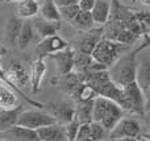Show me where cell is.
<instances>
[{"label": "cell", "mask_w": 150, "mask_h": 141, "mask_svg": "<svg viewBox=\"0 0 150 141\" xmlns=\"http://www.w3.org/2000/svg\"><path fill=\"white\" fill-rule=\"evenodd\" d=\"M122 115H124V111L120 108L119 104H116L112 100L104 96H98L93 100L92 120L100 123L105 131L111 132L124 118Z\"/></svg>", "instance_id": "6da1fadb"}, {"label": "cell", "mask_w": 150, "mask_h": 141, "mask_svg": "<svg viewBox=\"0 0 150 141\" xmlns=\"http://www.w3.org/2000/svg\"><path fill=\"white\" fill-rule=\"evenodd\" d=\"M136 54L137 53L133 50L130 53L121 55L111 67L108 69L109 75L113 83L122 87L136 82L137 75V62H136Z\"/></svg>", "instance_id": "7a4b0ae2"}, {"label": "cell", "mask_w": 150, "mask_h": 141, "mask_svg": "<svg viewBox=\"0 0 150 141\" xmlns=\"http://www.w3.org/2000/svg\"><path fill=\"white\" fill-rule=\"evenodd\" d=\"M129 49V45L121 44L119 41H113V40L103 38L95 47L93 53L91 54L93 61L101 63V65L111 67L117 60L122 55V53L127 52Z\"/></svg>", "instance_id": "3957f363"}, {"label": "cell", "mask_w": 150, "mask_h": 141, "mask_svg": "<svg viewBox=\"0 0 150 141\" xmlns=\"http://www.w3.org/2000/svg\"><path fill=\"white\" fill-rule=\"evenodd\" d=\"M54 124H57V121L49 112H44V111L38 110L23 111L17 120V125L25 127V128L33 129V131H37V129L44 128V127L54 125Z\"/></svg>", "instance_id": "277c9868"}, {"label": "cell", "mask_w": 150, "mask_h": 141, "mask_svg": "<svg viewBox=\"0 0 150 141\" xmlns=\"http://www.w3.org/2000/svg\"><path fill=\"white\" fill-rule=\"evenodd\" d=\"M75 102L73 99L54 100L47 104V112L55 119L58 125H67L75 119Z\"/></svg>", "instance_id": "5b68a950"}, {"label": "cell", "mask_w": 150, "mask_h": 141, "mask_svg": "<svg viewBox=\"0 0 150 141\" xmlns=\"http://www.w3.org/2000/svg\"><path fill=\"white\" fill-rule=\"evenodd\" d=\"M4 73V81L12 87H15L18 91L20 87H26V84L30 83V75L26 71V69L17 61H12L8 63L7 69L3 70Z\"/></svg>", "instance_id": "8992f818"}, {"label": "cell", "mask_w": 150, "mask_h": 141, "mask_svg": "<svg viewBox=\"0 0 150 141\" xmlns=\"http://www.w3.org/2000/svg\"><path fill=\"white\" fill-rule=\"evenodd\" d=\"M141 127L136 119L122 118L116 127L109 132V140H120V139H138L141 136Z\"/></svg>", "instance_id": "52a82bcc"}, {"label": "cell", "mask_w": 150, "mask_h": 141, "mask_svg": "<svg viewBox=\"0 0 150 141\" xmlns=\"http://www.w3.org/2000/svg\"><path fill=\"white\" fill-rule=\"evenodd\" d=\"M75 55L76 53L74 52L73 47L67 46L66 49L61 50L58 53L49 55L50 60L55 62V67H57V77H63L66 74L74 71L75 65Z\"/></svg>", "instance_id": "ba28073f"}, {"label": "cell", "mask_w": 150, "mask_h": 141, "mask_svg": "<svg viewBox=\"0 0 150 141\" xmlns=\"http://www.w3.org/2000/svg\"><path fill=\"white\" fill-rule=\"evenodd\" d=\"M69 46L67 41L65 38H62L61 36L55 34V36L47 37V38H42L41 41L37 44L36 46V53L38 55V58L44 60L45 57H49V55L58 53L61 50L66 49Z\"/></svg>", "instance_id": "9c48e42d"}, {"label": "cell", "mask_w": 150, "mask_h": 141, "mask_svg": "<svg viewBox=\"0 0 150 141\" xmlns=\"http://www.w3.org/2000/svg\"><path fill=\"white\" fill-rule=\"evenodd\" d=\"M124 91L128 96V100L130 103V113L137 116H142L146 113L145 111V96L141 90V87L137 84V82L128 84L124 87Z\"/></svg>", "instance_id": "30bf717a"}, {"label": "cell", "mask_w": 150, "mask_h": 141, "mask_svg": "<svg viewBox=\"0 0 150 141\" xmlns=\"http://www.w3.org/2000/svg\"><path fill=\"white\" fill-rule=\"evenodd\" d=\"M0 141H40L37 131L15 125L0 133Z\"/></svg>", "instance_id": "8fae6325"}, {"label": "cell", "mask_w": 150, "mask_h": 141, "mask_svg": "<svg viewBox=\"0 0 150 141\" xmlns=\"http://www.w3.org/2000/svg\"><path fill=\"white\" fill-rule=\"evenodd\" d=\"M103 40V30L101 29H91L87 34L83 36L79 42V52L83 54L91 55L98 46V44Z\"/></svg>", "instance_id": "7c38bea8"}, {"label": "cell", "mask_w": 150, "mask_h": 141, "mask_svg": "<svg viewBox=\"0 0 150 141\" xmlns=\"http://www.w3.org/2000/svg\"><path fill=\"white\" fill-rule=\"evenodd\" d=\"M46 63L42 58H37L30 66V86H32V92L37 94L40 91V86H41V82L44 79V75L46 73Z\"/></svg>", "instance_id": "4fadbf2b"}, {"label": "cell", "mask_w": 150, "mask_h": 141, "mask_svg": "<svg viewBox=\"0 0 150 141\" xmlns=\"http://www.w3.org/2000/svg\"><path fill=\"white\" fill-rule=\"evenodd\" d=\"M24 20L20 18L18 16H12L8 18L7 24L4 28V36H5V41L9 45H17V40L20 36L21 28H23Z\"/></svg>", "instance_id": "5bb4252c"}, {"label": "cell", "mask_w": 150, "mask_h": 141, "mask_svg": "<svg viewBox=\"0 0 150 141\" xmlns=\"http://www.w3.org/2000/svg\"><path fill=\"white\" fill-rule=\"evenodd\" d=\"M23 111L24 107L21 104H18L15 108H11V110H0V133L17 125L18 116Z\"/></svg>", "instance_id": "9a60e30c"}, {"label": "cell", "mask_w": 150, "mask_h": 141, "mask_svg": "<svg viewBox=\"0 0 150 141\" xmlns=\"http://www.w3.org/2000/svg\"><path fill=\"white\" fill-rule=\"evenodd\" d=\"M37 135H38L40 141H67L65 129L62 125H58V124L37 129Z\"/></svg>", "instance_id": "2e32d148"}, {"label": "cell", "mask_w": 150, "mask_h": 141, "mask_svg": "<svg viewBox=\"0 0 150 141\" xmlns=\"http://www.w3.org/2000/svg\"><path fill=\"white\" fill-rule=\"evenodd\" d=\"M33 24H34L36 32L42 38L55 36L58 33V30L61 29V21H47V20H44L42 17L34 20Z\"/></svg>", "instance_id": "e0dca14e"}, {"label": "cell", "mask_w": 150, "mask_h": 141, "mask_svg": "<svg viewBox=\"0 0 150 141\" xmlns=\"http://www.w3.org/2000/svg\"><path fill=\"white\" fill-rule=\"evenodd\" d=\"M91 13H92L95 24L103 25L108 21L109 16H111V3L108 0H96Z\"/></svg>", "instance_id": "ac0fdd59"}, {"label": "cell", "mask_w": 150, "mask_h": 141, "mask_svg": "<svg viewBox=\"0 0 150 141\" xmlns=\"http://www.w3.org/2000/svg\"><path fill=\"white\" fill-rule=\"evenodd\" d=\"M57 79H58L57 86L59 87L65 94L70 95V96L74 94V91L78 89V86L82 83L79 75H78L75 71H71V73L66 74V75H63V77H57Z\"/></svg>", "instance_id": "d6986e66"}, {"label": "cell", "mask_w": 150, "mask_h": 141, "mask_svg": "<svg viewBox=\"0 0 150 141\" xmlns=\"http://www.w3.org/2000/svg\"><path fill=\"white\" fill-rule=\"evenodd\" d=\"M17 16L23 20H29L40 12V4L37 0H21L16 5Z\"/></svg>", "instance_id": "ffe728a7"}, {"label": "cell", "mask_w": 150, "mask_h": 141, "mask_svg": "<svg viewBox=\"0 0 150 141\" xmlns=\"http://www.w3.org/2000/svg\"><path fill=\"white\" fill-rule=\"evenodd\" d=\"M98 92L92 89L88 83H80L78 86V89L74 91V94L71 95V99L76 103H86V102H92L98 98Z\"/></svg>", "instance_id": "44dd1931"}, {"label": "cell", "mask_w": 150, "mask_h": 141, "mask_svg": "<svg viewBox=\"0 0 150 141\" xmlns=\"http://www.w3.org/2000/svg\"><path fill=\"white\" fill-rule=\"evenodd\" d=\"M34 33H36V29H34V24L30 20H24L23 28H21L20 36L17 40V47L21 50L26 49L29 46L32 41L34 38Z\"/></svg>", "instance_id": "7402d4cb"}, {"label": "cell", "mask_w": 150, "mask_h": 141, "mask_svg": "<svg viewBox=\"0 0 150 141\" xmlns=\"http://www.w3.org/2000/svg\"><path fill=\"white\" fill-rule=\"evenodd\" d=\"M92 112H93V100L86 103H76L75 106V120L80 124H91L92 123Z\"/></svg>", "instance_id": "603a6c76"}, {"label": "cell", "mask_w": 150, "mask_h": 141, "mask_svg": "<svg viewBox=\"0 0 150 141\" xmlns=\"http://www.w3.org/2000/svg\"><path fill=\"white\" fill-rule=\"evenodd\" d=\"M17 96L11 90V87L5 86L0 82V110H11L17 107Z\"/></svg>", "instance_id": "cb8c5ba5"}, {"label": "cell", "mask_w": 150, "mask_h": 141, "mask_svg": "<svg viewBox=\"0 0 150 141\" xmlns=\"http://www.w3.org/2000/svg\"><path fill=\"white\" fill-rule=\"evenodd\" d=\"M136 82L141 87L142 92L148 91L150 89V60H146L141 62L137 66V75H136Z\"/></svg>", "instance_id": "d4e9b609"}, {"label": "cell", "mask_w": 150, "mask_h": 141, "mask_svg": "<svg viewBox=\"0 0 150 141\" xmlns=\"http://www.w3.org/2000/svg\"><path fill=\"white\" fill-rule=\"evenodd\" d=\"M40 13L44 20L47 21H61L59 8L55 4L54 0H44L40 7Z\"/></svg>", "instance_id": "484cf974"}, {"label": "cell", "mask_w": 150, "mask_h": 141, "mask_svg": "<svg viewBox=\"0 0 150 141\" xmlns=\"http://www.w3.org/2000/svg\"><path fill=\"white\" fill-rule=\"evenodd\" d=\"M73 24L76 26L78 29H83V30H91L95 24L92 18V13L88 11H80L78 13V16L74 18Z\"/></svg>", "instance_id": "4316f807"}, {"label": "cell", "mask_w": 150, "mask_h": 141, "mask_svg": "<svg viewBox=\"0 0 150 141\" xmlns=\"http://www.w3.org/2000/svg\"><path fill=\"white\" fill-rule=\"evenodd\" d=\"M79 12H80L79 4H71V5H66V7H59L61 18H65L66 21H70V23H73L74 18L76 17Z\"/></svg>", "instance_id": "83f0119b"}, {"label": "cell", "mask_w": 150, "mask_h": 141, "mask_svg": "<svg viewBox=\"0 0 150 141\" xmlns=\"http://www.w3.org/2000/svg\"><path fill=\"white\" fill-rule=\"evenodd\" d=\"M90 127H91V139L93 141H101L104 139L107 131L104 129V127L101 125L100 123L92 121V123L90 124Z\"/></svg>", "instance_id": "f1b7e54d"}, {"label": "cell", "mask_w": 150, "mask_h": 141, "mask_svg": "<svg viewBox=\"0 0 150 141\" xmlns=\"http://www.w3.org/2000/svg\"><path fill=\"white\" fill-rule=\"evenodd\" d=\"M79 125H80V123L74 119L71 123H69L67 125L63 127L67 141H75L76 140V135H78V131H79Z\"/></svg>", "instance_id": "f546056e"}, {"label": "cell", "mask_w": 150, "mask_h": 141, "mask_svg": "<svg viewBox=\"0 0 150 141\" xmlns=\"http://www.w3.org/2000/svg\"><path fill=\"white\" fill-rule=\"evenodd\" d=\"M91 137V127L90 124H80L79 125V131L76 135V140L75 141H82L86 139H90Z\"/></svg>", "instance_id": "4dcf8cb0"}, {"label": "cell", "mask_w": 150, "mask_h": 141, "mask_svg": "<svg viewBox=\"0 0 150 141\" xmlns=\"http://www.w3.org/2000/svg\"><path fill=\"white\" fill-rule=\"evenodd\" d=\"M95 3H96V0H79L78 4H79L80 11H88V12H91Z\"/></svg>", "instance_id": "1f68e13d"}, {"label": "cell", "mask_w": 150, "mask_h": 141, "mask_svg": "<svg viewBox=\"0 0 150 141\" xmlns=\"http://www.w3.org/2000/svg\"><path fill=\"white\" fill-rule=\"evenodd\" d=\"M148 47H150V33L145 37V38H144L142 44L138 45V47L134 50V52H136V53H138V52H141V50H144V49H148Z\"/></svg>", "instance_id": "d6a6232c"}, {"label": "cell", "mask_w": 150, "mask_h": 141, "mask_svg": "<svg viewBox=\"0 0 150 141\" xmlns=\"http://www.w3.org/2000/svg\"><path fill=\"white\" fill-rule=\"evenodd\" d=\"M144 96H145V111L150 112V89L144 92Z\"/></svg>", "instance_id": "836d02e7"}, {"label": "cell", "mask_w": 150, "mask_h": 141, "mask_svg": "<svg viewBox=\"0 0 150 141\" xmlns=\"http://www.w3.org/2000/svg\"><path fill=\"white\" fill-rule=\"evenodd\" d=\"M113 141H141V140L138 137V139H120V140H113Z\"/></svg>", "instance_id": "e575fe53"}, {"label": "cell", "mask_w": 150, "mask_h": 141, "mask_svg": "<svg viewBox=\"0 0 150 141\" xmlns=\"http://www.w3.org/2000/svg\"><path fill=\"white\" fill-rule=\"evenodd\" d=\"M141 4L142 5H146V7H150V0H140Z\"/></svg>", "instance_id": "d590c367"}, {"label": "cell", "mask_w": 150, "mask_h": 141, "mask_svg": "<svg viewBox=\"0 0 150 141\" xmlns=\"http://www.w3.org/2000/svg\"><path fill=\"white\" fill-rule=\"evenodd\" d=\"M5 52H7V50H5V49H4V47H3V46H0V58H1V55L4 54Z\"/></svg>", "instance_id": "8d00e7d4"}, {"label": "cell", "mask_w": 150, "mask_h": 141, "mask_svg": "<svg viewBox=\"0 0 150 141\" xmlns=\"http://www.w3.org/2000/svg\"><path fill=\"white\" fill-rule=\"evenodd\" d=\"M141 137H144V139H148V140H150V132H149V133H144Z\"/></svg>", "instance_id": "74e56055"}, {"label": "cell", "mask_w": 150, "mask_h": 141, "mask_svg": "<svg viewBox=\"0 0 150 141\" xmlns=\"http://www.w3.org/2000/svg\"><path fill=\"white\" fill-rule=\"evenodd\" d=\"M5 1H8V3H18V1H21V0H5Z\"/></svg>", "instance_id": "f35d334b"}, {"label": "cell", "mask_w": 150, "mask_h": 141, "mask_svg": "<svg viewBox=\"0 0 150 141\" xmlns=\"http://www.w3.org/2000/svg\"><path fill=\"white\" fill-rule=\"evenodd\" d=\"M140 140H141V141H150V140H148V139H144V137H141V136H140Z\"/></svg>", "instance_id": "ab89813d"}, {"label": "cell", "mask_w": 150, "mask_h": 141, "mask_svg": "<svg viewBox=\"0 0 150 141\" xmlns=\"http://www.w3.org/2000/svg\"><path fill=\"white\" fill-rule=\"evenodd\" d=\"M82 141H93V140L90 137V139H86V140H82Z\"/></svg>", "instance_id": "60d3db41"}, {"label": "cell", "mask_w": 150, "mask_h": 141, "mask_svg": "<svg viewBox=\"0 0 150 141\" xmlns=\"http://www.w3.org/2000/svg\"><path fill=\"white\" fill-rule=\"evenodd\" d=\"M5 1V0H0V4H1V3H4Z\"/></svg>", "instance_id": "b9f144b4"}, {"label": "cell", "mask_w": 150, "mask_h": 141, "mask_svg": "<svg viewBox=\"0 0 150 141\" xmlns=\"http://www.w3.org/2000/svg\"><path fill=\"white\" fill-rule=\"evenodd\" d=\"M132 1H133V3H136V1H137V0H132Z\"/></svg>", "instance_id": "7bdbcfd3"}]
</instances>
